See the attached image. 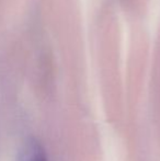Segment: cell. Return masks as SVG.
I'll use <instances>...</instances> for the list:
<instances>
[{
	"label": "cell",
	"instance_id": "1",
	"mask_svg": "<svg viewBox=\"0 0 160 161\" xmlns=\"http://www.w3.org/2000/svg\"><path fill=\"white\" fill-rule=\"evenodd\" d=\"M19 161H48L45 150L37 142L31 140L21 149Z\"/></svg>",
	"mask_w": 160,
	"mask_h": 161
}]
</instances>
